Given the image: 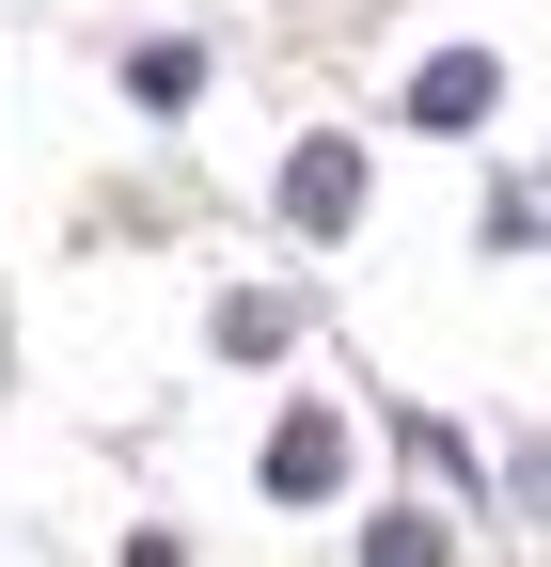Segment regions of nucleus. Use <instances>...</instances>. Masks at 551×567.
Instances as JSON below:
<instances>
[{
  "label": "nucleus",
  "instance_id": "obj_1",
  "mask_svg": "<svg viewBox=\"0 0 551 567\" xmlns=\"http://www.w3.org/2000/svg\"><path fill=\"white\" fill-rule=\"evenodd\" d=\"M284 221L300 237H347L363 221V158H347V142H300V158H284Z\"/></svg>",
  "mask_w": 551,
  "mask_h": 567
},
{
  "label": "nucleus",
  "instance_id": "obj_2",
  "mask_svg": "<svg viewBox=\"0 0 551 567\" xmlns=\"http://www.w3.org/2000/svg\"><path fill=\"white\" fill-rule=\"evenodd\" d=\"M489 111H505V63L489 48H441L426 80H409V126H489Z\"/></svg>",
  "mask_w": 551,
  "mask_h": 567
},
{
  "label": "nucleus",
  "instance_id": "obj_3",
  "mask_svg": "<svg viewBox=\"0 0 551 567\" xmlns=\"http://www.w3.org/2000/svg\"><path fill=\"white\" fill-rule=\"evenodd\" d=\"M331 473H347V425H331V410H300L284 442H268V488H284V505H315Z\"/></svg>",
  "mask_w": 551,
  "mask_h": 567
},
{
  "label": "nucleus",
  "instance_id": "obj_4",
  "mask_svg": "<svg viewBox=\"0 0 551 567\" xmlns=\"http://www.w3.org/2000/svg\"><path fill=\"white\" fill-rule=\"evenodd\" d=\"M363 567H441V520H363Z\"/></svg>",
  "mask_w": 551,
  "mask_h": 567
}]
</instances>
